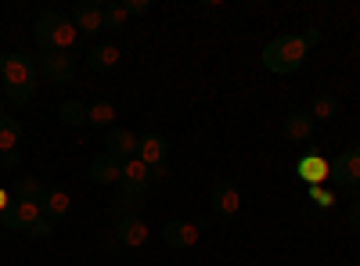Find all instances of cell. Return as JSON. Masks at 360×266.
Masks as SVG:
<instances>
[{"label": "cell", "mask_w": 360, "mask_h": 266, "mask_svg": "<svg viewBox=\"0 0 360 266\" xmlns=\"http://www.w3.org/2000/svg\"><path fill=\"white\" fill-rule=\"evenodd\" d=\"M349 227H353V230L360 234V198L353 201V209H349Z\"/></svg>", "instance_id": "obj_29"}, {"label": "cell", "mask_w": 360, "mask_h": 266, "mask_svg": "<svg viewBox=\"0 0 360 266\" xmlns=\"http://www.w3.org/2000/svg\"><path fill=\"white\" fill-rule=\"evenodd\" d=\"M209 201H213V209H217L220 216H238V209H242V194H238V187H234L231 180H217Z\"/></svg>", "instance_id": "obj_9"}, {"label": "cell", "mask_w": 360, "mask_h": 266, "mask_svg": "<svg viewBox=\"0 0 360 266\" xmlns=\"http://www.w3.org/2000/svg\"><path fill=\"white\" fill-rule=\"evenodd\" d=\"M119 176H123V162H115L108 152L90 162V180L94 184H119Z\"/></svg>", "instance_id": "obj_15"}, {"label": "cell", "mask_w": 360, "mask_h": 266, "mask_svg": "<svg viewBox=\"0 0 360 266\" xmlns=\"http://www.w3.org/2000/svg\"><path fill=\"white\" fill-rule=\"evenodd\" d=\"M198 238H202V230H198V223H166L162 227V241L166 245H173V248H191V245H198Z\"/></svg>", "instance_id": "obj_10"}, {"label": "cell", "mask_w": 360, "mask_h": 266, "mask_svg": "<svg viewBox=\"0 0 360 266\" xmlns=\"http://www.w3.org/2000/svg\"><path fill=\"white\" fill-rule=\"evenodd\" d=\"M303 40H307V47H314V44H317V40H321V33H317V29H310V33H307V36H303Z\"/></svg>", "instance_id": "obj_32"}, {"label": "cell", "mask_w": 360, "mask_h": 266, "mask_svg": "<svg viewBox=\"0 0 360 266\" xmlns=\"http://www.w3.org/2000/svg\"><path fill=\"white\" fill-rule=\"evenodd\" d=\"M62 119H65L69 126H83V123H86V108H83L79 101H65V105H62Z\"/></svg>", "instance_id": "obj_25"}, {"label": "cell", "mask_w": 360, "mask_h": 266, "mask_svg": "<svg viewBox=\"0 0 360 266\" xmlns=\"http://www.w3.org/2000/svg\"><path fill=\"white\" fill-rule=\"evenodd\" d=\"M356 155H360V144H356Z\"/></svg>", "instance_id": "obj_36"}, {"label": "cell", "mask_w": 360, "mask_h": 266, "mask_svg": "<svg viewBox=\"0 0 360 266\" xmlns=\"http://www.w3.org/2000/svg\"><path fill=\"white\" fill-rule=\"evenodd\" d=\"M0 79H4L8 101H15V105L33 101V94H37V65H33V58H29V54H22V51L18 54H8Z\"/></svg>", "instance_id": "obj_1"}, {"label": "cell", "mask_w": 360, "mask_h": 266, "mask_svg": "<svg viewBox=\"0 0 360 266\" xmlns=\"http://www.w3.org/2000/svg\"><path fill=\"white\" fill-rule=\"evenodd\" d=\"M328 169H332V162H324L317 152H310V155H303V159L295 162V173L303 176V180H307L310 187H317V184L324 180V176H328Z\"/></svg>", "instance_id": "obj_14"}, {"label": "cell", "mask_w": 360, "mask_h": 266, "mask_svg": "<svg viewBox=\"0 0 360 266\" xmlns=\"http://www.w3.org/2000/svg\"><path fill=\"white\" fill-rule=\"evenodd\" d=\"M4 209H8V194H4V191H0V213H4Z\"/></svg>", "instance_id": "obj_33"}, {"label": "cell", "mask_w": 360, "mask_h": 266, "mask_svg": "<svg viewBox=\"0 0 360 266\" xmlns=\"http://www.w3.org/2000/svg\"><path fill=\"white\" fill-rule=\"evenodd\" d=\"M166 152H169V144H166V137H159V133H148L141 144H137V159L152 169V166H159L162 159H166Z\"/></svg>", "instance_id": "obj_16"}, {"label": "cell", "mask_w": 360, "mask_h": 266, "mask_svg": "<svg viewBox=\"0 0 360 266\" xmlns=\"http://www.w3.org/2000/svg\"><path fill=\"white\" fill-rule=\"evenodd\" d=\"M44 198H47V191H44L40 180H33V176L18 180V187H15V201H40V205H44Z\"/></svg>", "instance_id": "obj_20"}, {"label": "cell", "mask_w": 360, "mask_h": 266, "mask_svg": "<svg viewBox=\"0 0 360 266\" xmlns=\"http://www.w3.org/2000/svg\"><path fill=\"white\" fill-rule=\"evenodd\" d=\"M335 108H339V101L335 98H328V94H317L314 98V105H310V119H332V115H335Z\"/></svg>", "instance_id": "obj_22"}, {"label": "cell", "mask_w": 360, "mask_h": 266, "mask_svg": "<svg viewBox=\"0 0 360 266\" xmlns=\"http://www.w3.org/2000/svg\"><path fill=\"white\" fill-rule=\"evenodd\" d=\"M0 162H4V155H0Z\"/></svg>", "instance_id": "obj_37"}, {"label": "cell", "mask_w": 360, "mask_h": 266, "mask_svg": "<svg viewBox=\"0 0 360 266\" xmlns=\"http://www.w3.org/2000/svg\"><path fill=\"white\" fill-rule=\"evenodd\" d=\"M119 47L115 44H94L86 51V65H90V72H112L115 65H119Z\"/></svg>", "instance_id": "obj_13"}, {"label": "cell", "mask_w": 360, "mask_h": 266, "mask_svg": "<svg viewBox=\"0 0 360 266\" xmlns=\"http://www.w3.org/2000/svg\"><path fill=\"white\" fill-rule=\"evenodd\" d=\"M115 119V105L112 101H94L86 108V123H94V126H108Z\"/></svg>", "instance_id": "obj_21"}, {"label": "cell", "mask_w": 360, "mask_h": 266, "mask_svg": "<svg viewBox=\"0 0 360 266\" xmlns=\"http://www.w3.org/2000/svg\"><path fill=\"white\" fill-rule=\"evenodd\" d=\"M105 144H108V155H112L115 162H130V159H137V144H141V140H137L130 130H112Z\"/></svg>", "instance_id": "obj_12"}, {"label": "cell", "mask_w": 360, "mask_h": 266, "mask_svg": "<svg viewBox=\"0 0 360 266\" xmlns=\"http://www.w3.org/2000/svg\"><path fill=\"white\" fill-rule=\"evenodd\" d=\"M0 72H4V54H0Z\"/></svg>", "instance_id": "obj_34"}, {"label": "cell", "mask_w": 360, "mask_h": 266, "mask_svg": "<svg viewBox=\"0 0 360 266\" xmlns=\"http://www.w3.org/2000/svg\"><path fill=\"white\" fill-rule=\"evenodd\" d=\"M25 234H33V238H51V234H54V223H51L47 216H40V220H37L33 227H29Z\"/></svg>", "instance_id": "obj_26"}, {"label": "cell", "mask_w": 360, "mask_h": 266, "mask_svg": "<svg viewBox=\"0 0 360 266\" xmlns=\"http://www.w3.org/2000/svg\"><path fill=\"white\" fill-rule=\"evenodd\" d=\"M72 25L79 29V33H86V36L101 33L105 29V8L94 4V0H79V4L72 8Z\"/></svg>", "instance_id": "obj_5"}, {"label": "cell", "mask_w": 360, "mask_h": 266, "mask_svg": "<svg viewBox=\"0 0 360 266\" xmlns=\"http://www.w3.org/2000/svg\"><path fill=\"white\" fill-rule=\"evenodd\" d=\"M127 18V4H105V29H123Z\"/></svg>", "instance_id": "obj_24"}, {"label": "cell", "mask_w": 360, "mask_h": 266, "mask_svg": "<svg viewBox=\"0 0 360 266\" xmlns=\"http://www.w3.org/2000/svg\"><path fill=\"white\" fill-rule=\"evenodd\" d=\"M0 119H4V101H0Z\"/></svg>", "instance_id": "obj_35"}, {"label": "cell", "mask_w": 360, "mask_h": 266, "mask_svg": "<svg viewBox=\"0 0 360 266\" xmlns=\"http://www.w3.org/2000/svg\"><path fill=\"white\" fill-rule=\"evenodd\" d=\"M148 184H152V169H148L141 159H130V162H123V176H119V194H134V198H144Z\"/></svg>", "instance_id": "obj_4"}, {"label": "cell", "mask_w": 360, "mask_h": 266, "mask_svg": "<svg viewBox=\"0 0 360 266\" xmlns=\"http://www.w3.org/2000/svg\"><path fill=\"white\" fill-rule=\"evenodd\" d=\"M141 209H144V198H134V194H119L112 201V213L115 216H137Z\"/></svg>", "instance_id": "obj_23"}, {"label": "cell", "mask_w": 360, "mask_h": 266, "mask_svg": "<svg viewBox=\"0 0 360 266\" xmlns=\"http://www.w3.org/2000/svg\"><path fill=\"white\" fill-rule=\"evenodd\" d=\"M40 216H44V205L40 201H11L8 209H4V223L11 230H29Z\"/></svg>", "instance_id": "obj_7"}, {"label": "cell", "mask_w": 360, "mask_h": 266, "mask_svg": "<svg viewBox=\"0 0 360 266\" xmlns=\"http://www.w3.org/2000/svg\"><path fill=\"white\" fill-rule=\"evenodd\" d=\"M169 176V169H166V162H159V166H152V180H166Z\"/></svg>", "instance_id": "obj_30"}, {"label": "cell", "mask_w": 360, "mask_h": 266, "mask_svg": "<svg viewBox=\"0 0 360 266\" xmlns=\"http://www.w3.org/2000/svg\"><path fill=\"white\" fill-rule=\"evenodd\" d=\"M22 140V126L15 119H0V155H11Z\"/></svg>", "instance_id": "obj_19"}, {"label": "cell", "mask_w": 360, "mask_h": 266, "mask_svg": "<svg viewBox=\"0 0 360 266\" xmlns=\"http://www.w3.org/2000/svg\"><path fill=\"white\" fill-rule=\"evenodd\" d=\"M310 198H314V205H321V209H332V201H335V198L328 194L321 184H317V187H310Z\"/></svg>", "instance_id": "obj_27"}, {"label": "cell", "mask_w": 360, "mask_h": 266, "mask_svg": "<svg viewBox=\"0 0 360 266\" xmlns=\"http://www.w3.org/2000/svg\"><path fill=\"white\" fill-rule=\"evenodd\" d=\"M115 241L123 248H141L148 241V223L141 216H123L115 223Z\"/></svg>", "instance_id": "obj_8"}, {"label": "cell", "mask_w": 360, "mask_h": 266, "mask_svg": "<svg viewBox=\"0 0 360 266\" xmlns=\"http://www.w3.org/2000/svg\"><path fill=\"white\" fill-rule=\"evenodd\" d=\"M40 69H44V76L54 79V83H69V79L76 76L72 58L62 54V51H47V54H44V62H40Z\"/></svg>", "instance_id": "obj_11"}, {"label": "cell", "mask_w": 360, "mask_h": 266, "mask_svg": "<svg viewBox=\"0 0 360 266\" xmlns=\"http://www.w3.org/2000/svg\"><path fill=\"white\" fill-rule=\"evenodd\" d=\"M310 133H314L310 112H288V119H285V137H288L292 144H303Z\"/></svg>", "instance_id": "obj_17"}, {"label": "cell", "mask_w": 360, "mask_h": 266, "mask_svg": "<svg viewBox=\"0 0 360 266\" xmlns=\"http://www.w3.org/2000/svg\"><path fill=\"white\" fill-rule=\"evenodd\" d=\"M335 187H356L360 184V155L356 152H346L339 159H332V169H328Z\"/></svg>", "instance_id": "obj_6"}, {"label": "cell", "mask_w": 360, "mask_h": 266, "mask_svg": "<svg viewBox=\"0 0 360 266\" xmlns=\"http://www.w3.org/2000/svg\"><path fill=\"white\" fill-rule=\"evenodd\" d=\"M65 213H69V194H65V191H47V198H44V216L54 223V220H65Z\"/></svg>", "instance_id": "obj_18"}, {"label": "cell", "mask_w": 360, "mask_h": 266, "mask_svg": "<svg viewBox=\"0 0 360 266\" xmlns=\"http://www.w3.org/2000/svg\"><path fill=\"white\" fill-rule=\"evenodd\" d=\"M307 51H310V47H307L303 36H278V40H270V44H266V51H263V65H266L270 72H278V76L295 72L299 65H303Z\"/></svg>", "instance_id": "obj_2"}, {"label": "cell", "mask_w": 360, "mask_h": 266, "mask_svg": "<svg viewBox=\"0 0 360 266\" xmlns=\"http://www.w3.org/2000/svg\"><path fill=\"white\" fill-rule=\"evenodd\" d=\"M33 33H37V44H40V47L69 54V47H72L76 36H79V29L72 25V18L58 15V11H47V15L37 18V29H33Z\"/></svg>", "instance_id": "obj_3"}, {"label": "cell", "mask_w": 360, "mask_h": 266, "mask_svg": "<svg viewBox=\"0 0 360 266\" xmlns=\"http://www.w3.org/2000/svg\"><path fill=\"white\" fill-rule=\"evenodd\" d=\"M148 8H152L148 0H127V15H144Z\"/></svg>", "instance_id": "obj_28"}, {"label": "cell", "mask_w": 360, "mask_h": 266, "mask_svg": "<svg viewBox=\"0 0 360 266\" xmlns=\"http://www.w3.org/2000/svg\"><path fill=\"white\" fill-rule=\"evenodd\" d=\"M22 159H18V152H11V155H4V162H0V166H4V169H15Z\"/></svg>", "instance_id": "obj_31"}]
</instances>
